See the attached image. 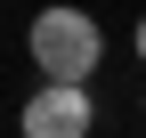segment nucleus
<instances>
[{
  "mask_svg": "<svg viewBox=\"0 0 146 138\" xmlns=\"http://www.w3.org/2000/svg\"><path fill=\"white\" fill-rule=\"evenodd\" d=\"M98 57H106V33H98L89 8H49L41 25H33V65H41V81H57V90H89Z\"/></svg>",
  "mask_w": 146,
  "mask_h": 138,
  "instance_id": "1",
  "label": "nucleus"
},
{
  "mask_svg": "<svg viewBox=\"0 0 146 138\" xmlns=\"http://www.w3.org/2000/svg\"><path fill=\"white\" fill-rule=\"evenodd\" d=\"M98 122V106H89V90H57V81H41V90L25 98V138H89Z\"/></svg>",
  "mask_w": 146,
  "mask_h": 138,
  "instance_id": "2",
  "label": "nucleus"
},
{
  "mask_svg": "<svg viewBox=\"0 0 146 138\" xmlns=\"http://www.w3.org/2000/svg\"><path fill=\"white\" fill-rule=\"evenodd\" d=\"M130 41H138V57H146V16H138V33H130Z\"/></svg>",
  "mask_w": 146,
  "mask_h": 138,
  "instance_id": "3",
  "label": "nucleus"
}]
</instances>
